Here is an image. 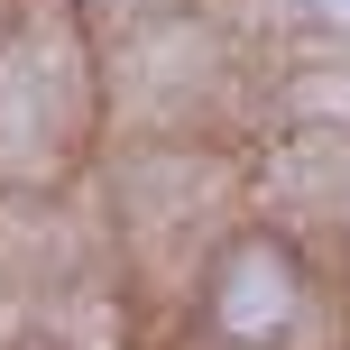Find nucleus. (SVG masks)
<instances>
[{"label":"nucleus","mask_w":350,"mask_h":350,"mask_svg":"<svg viewBox=\"0 0 350 350\" xmlns=\"http://www.w3.org/2000/svg\"><path fill=\"white\" fill-rule=\"evenodd\" d=\"M286 304H295V286H286V258H267V249H249V258L230 267V286H221V323L240 341H267L286 323Z\"/></svg>","instance_id":"f257e3e1"}]
</instances>
